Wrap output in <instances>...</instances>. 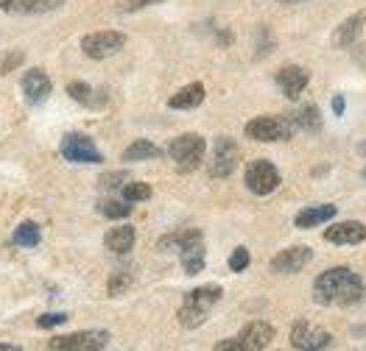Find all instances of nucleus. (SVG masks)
<instances>
[{"label": "nucleus", "instance_id": "obj_33", "mask_svg": "<svg viewBox=\"0 0 366 351\" xmlns=\"http://www.w3.org/2000/svg\"><path fill=\"white\" fill-rule=\"evenodd\" d=\"M154 3H166V0H121V9L137 11V9H146V6H154Z\"/></svg>", "mask_w": 366, "mask_h": 351}, {"label": "nucleus", "instance_id": "obj_34", "mask_svg": "<svg viewBox=\"0 0 366 351\" xmlns=\"http://www.w3.org/2000/svg\"><path fill=\"white\" fill-rule=\"evenodd\" d=\"M215 351H240V343H238V337H227V340L215 343Z\"/></svg>", "mask_w": 366, "mask_h": 351}, {"label": "nucleus", "instance_id": "obj_4", "mask_svg": "<svg viewBox=\"0 0 366 351\" xmlns=\"http://www.w3.org/2000/svg\"><path fill=\"white\" fill-rule=\"evenodd\" d=\"M294 123L291 117H277V115H263L246 123V137L255 142H277V140H291L294 137Z\"/></svg>", "mask_w": 366, "mask_h": 351}, {"label": "nucleus", "instance_id": "obj_39", "mask_svg": "<svg viewBox=\"0 0 366 351\" xmlns=\"http://www.w3.org/2000/svg\"><path fill=\"white\" fill-rule=\"evenodd\" d=\"M364 179H366V167H364Z\"/></svg>", "mask_w": 366, "mask_h": 351}, {"label": "nucleus", "instance_id": "obj_9", "mask_svg": "<svg viewBox=\"0 0 366 351\" xmlns=\"http://www.w3.org/2000/svg\"><path fill=\"white\" fill-rule=\"evenodd\" d=\"M62 157L76 164H101L103 154L96 148V142L87 134H65L62 140Z\"/></svg>", "mask_w": 366, "mask_h": 351}, {"label": "nucleus", "instance_id": "obj_12", "mask_svg": "<svg viewBox=\"0 0 366 351\" xmlns=\"http://www.w3.org/2000/svg\"><path fill=\"white\" fill-rule=\"evenodd\" d=\"M235 337L240 343V351H263L274 340V326L266 323V320H252Z\"/></svg>", "mask_w": 366, "mask_h": 351}, {"label": "nucleus", "instance_id": "obj_27", "mask_svg": "<svg viewBox=\"0 0 366 351\" xmlns=\"http://www.w3.org/2000/svg\"><path fill=\"white\" fill-rule=\"evenodd\" d=\"M132 282H134V273L129 268H123V271H115V273L109 276L106 290H109V295H121V293H126V290L132 288Z\"/></svg>", "mask_w": 366, "mask_h": 351}, {"label": "nucleus", "instance_id": "obj_29", "mask_svg": "<svg viewBox=\"0 0 366 351\" xmlns=\"http://www.w3.org/2000/svg\"><path fill=\"white\" fill-rule=\"evenodd\" d=\"M23 62H26V53L23 51H6V53H0V75L17 70Z\"/></svg>", "mask_w": 366, "mask_h": 351}, {"label": "nucleus", "instance_id": "obj_18", "mask_svg": "<svg viewBox=\"0 0 366 351\" xmlns=\"http://www.w3.org/2000/svg\"><path fill=\"white\" fill-rule=\"evenodd\" d=\"M333 218H335L333 204H316V206L300 209L297 218H294V226H297V229H313V226L327 224V221H333Z\"/></svg>", "mask_w": 366, "mask_h": 351}, {"label": "nucleus", "instance_id": "obj_37", "mask_svg": "<svg viewBox=\"0 0 366 351\" xmlns=\"http://www.w3.org/2000/svg\"><path fill=\"white\" fill-rule=\"evenodd\" d=\"M358 154H364L366 157V142H358Z\"/></svg>", "mask_w": 366, "mask_h": 351}, {"label": "nucleus", "instance_id": "obj_10", "mask_svg": "<svg viewBox=\"0 0 366 351\" xmlns=\"http://www.w3.org/2000/svg\"><path fill=\"white\" fill-rule=\"evenodd\" d=\"M333 343L330 332L322 326H313L310 320H297L291 329V346L300 351H325Z\"/></svg>", "mask_w": 366, "mask_h": 351}, {"label": "nucleus", "instance_id": "obj_25", "mask_svg": "<svg viewBox=\"0 0 366 351\" xmlns=\"http://www.w3.org/2000/svg\"><path fill=\"white\" fill-rule=\"evenodd\" d=\"M132 209L134 204H129V201H101L98 204V212L109 221H123L132 215Z\"/></svg>", "mask_w": 366, "mask_h": 351}, {"label": "nucleus", "instance_id": "obj_16", "mask_svg": "<svg viewBox=\"0 0 366 351\" xmlns=\"http://www.w3.org/2000/svg\"><path fill=\"white\" fill-rule=\"evenodd\" d=\"M51 90H54V87H51V78H48L45 70L34 67V70H29V73L23 75V93H26V100H29V103H42V100H48Z\"/></svg>", "mask_w": 366, "mask_h": 351}, {"label": "nucleus", "instance_id": "obj_28", "mask_svg": "<svg viewBox=\"0 0 366 351\" xmlns=\"http://www.w3.org/2000/svg\"><path fill=\"white\" fill-rule=\"evenodd\" d=\"M121 195H123V201H129V204L148 201V198H151V187L143 184V182H126V184L121 187Z\"/></svg>", "mask_w": 366, "mask_h": 351}, {"label": "nucleus", "instance_id": "obj_11", "mask_svg": "<svg viewBox=\"0 0 366 351\" xmlns=\"http://www.w3.org/2000/svg\"><path fill=\"white\" fill-rule=\"evenodd\" d=\"M310 84V73L302 64H285L277 73V87L288 100H297L305 93V87Z\"/></svg>", "mask_w": 366, "mask_h": 351}, {"label": "nucleus", "instance_id": "obj_31", "mask_svg": "<svg viewBox=\"0 0 366 351\" xmlns=\"http://www.w3.org/2000/svg\"><path fill=\"white\" fill-rule=\"evenodd\" d=\"M67 318H70V315H65V313H45V315L36 318V326H39V329H54V326H62Z\"/></svg>", "mask_w": 366, "mask_h": 351}, {"label": "nucleus", "instance_id": "obj_30", "mask_svg": "<svg viewBox=\"0 0 366 351\" xmlns=\"http://www.w3.org/2000/svg\"><path fill=\"white\" fill-rule=\"evenodd\" d=\"M249 262H252V256H249V248H243V246H238L230 256V271L233 273H243L246 268H249Z\"/></svg>", "mask_w": 366, "mask_h": 351}, {"label": "nucleus", "instance_id": "obj_2", "mask_svg": "<svg viewBox=\"0 0 366 351\" xmlns=\"http://www.w3.org/2000/svg\"><path fill=\"white\" fill-rule=\"evenodd\" d=\"M221 295H224V290L218 285H204V288H193L190 293H185V301L179 307V323L185 329L201 326L210 315V310L221 301Z\"/></svg>", "mask_w": 366, "mask_h": 351}, {"label": "nucleus", "instance_id": "obj_20", "mask_svg": "<svg viewBox=\"0 0 366 351\" xmlns=\"http://www.w3.org/2000/svg\"><path fill=\"white\" fill-rule=\"evenodd\" d=\"M134 229L132 226H115V229H109L106 231V237H103V246L112 251V254H129L134 248Z\"/></svg>", "mask_w": 366, "mask_h": 351}, {"label": "nucleus", "instance_id": "obj_3", "mask_svg": "<svg viewBox=\"0 0 366 351\" xmlns=\"http://www.w3.org/2000/svg\"><path fill=\"white\" fill-rule=\"evenodd\" d=\"M204 151H207L204 137H201V134H193V131H190V134H179V137L171 140V145H168V157L173 159L179 173H193L201 164V159H204Z\"/></svg>", "mask_w": 366, "mask_h": 351}, {"label": "nucleus", "instance_id": "obj_38", "mask_svg": "<svg viewBox=\"0 0 366 351\" xmlns=\"http://www.w3.org/2000/svg\"><path fill=\"white\" fill-rule=\"evenodd\" d=\"M280 3H285V6H288V3H305V0H280Z\"/></svg>", "mask_w": 366, "mask_h": 351}, {"label": "nucleus", "instance_id": "obj_15", "mask_svg": "<svg viewBox=\"0 0 366 351\" xmlns=\"http://www.w3.org/2000/svg\"><path fill=\"white\" fill-rule=\"evenodd\" d=\"M364 26H366V9H361V11H355L352 17H347L333 31V39H330L333 48H350V45H355L361 31H364Z\"/></svg>", "mask_w": 366, "mask_h": 351}, {"label": "nucleus", "instance_id": "obj_21", "mask_svg": "<svg viewBox=\"0 0 366 351\" xmlns=\"http://www.w3.org/2000/svg\"><path fill=\"white\" fill-rule=\"evenodd\" d=\"M201 100H204V84L193 81V84L182 87L176 95L168 98V106L171 109H196V106H201Z\"/></svg>", "mask_w": 366, "mask_h": 351}, {"label": "nucleus", "instance_id": "obj_22", "mask_svg": "<svg viewBox=\"0 0 366 351\" xmlns=\"http://www.w3.org/2000/svg\"><path fill=\"white\" fill-rule=\"evenodd\" d=\"M291 123H294V128H302V131H319V128H322V115H319V106L307 103V106L297 109V112L291 115Z\"/></svg>", "mask_w": 366, "mask_h": 351}, {"label": "nucleus", "instance_id": "obj_26", "mask_svg": "<svg viewBox=\"0 0 366 351\" xmlns=\"http://www.w3.org/2000/svg\"><path fill=\"white\" fill-rule=\"evenodd\" d=\"M96 90L90 87V84H84V81H70L67 84V95L73 98V100H78V103H87V106H98L101 100L93 95Z\"/></svg>", "mask_w": 366, "mask_h": 351}, {"label": "nucleus", "instance_id": "obj_19", "mask_svg": "<svg viewBox=\"0 0 366 351\" xmlns=\"http://www.w3.org/2000/svg\"><path fill=\"white\" fill-rule=\"evenodd\" d=\"M179 259H182V268H185L188 276L201 273V271H204V243H201V237L185 243V246L179 248Z\"/></svg>", "mask_w": 366, "mask_h": 351}, {"label": "nucleus", "instance_id": "obj_5", "mask_svg": "<svg viewBox=\"0 0 366 351\" xmlns=\"http://www.w3.org/2000/svg\"><path fill=\"white\" fill-rule=\"evenodd\" d=\"M106 346H109V332L106 329H84V332L54 337L48 343L51 351H103Z\"/></svg>", "mask_w": 366, "mask_h": 351}, {"label": "nucleus", "instance_id": "obj_8", "mask_svg": "<svg viewBox=\"0 0 366 351\" xmlns=\"http://www.w3.org/2000/svg\"><path fill=\"white\" fill-rule=\"evenodd\" d=\"M238 162H240V151H238V142H235L233 137L221 134V137L215 140V145H213V159H210V176H213V179H227V176H233L235 167H238Z\"/></svg>", "mask_w": 366, "mask_h": 351}, {"label": "nucleus", "instance_id": "obj_1", "mask_svg": "<svg viewBox=\"0 0 366 351\" xmlns=\"http://www.w3.org/2000/svg\"><path fill=\"white\" fill-rule=\"evenodd\" d=\"M313 298L325 307H352V304H361L366 301V285L364 279L347 268V265H335V268H327L325 273L316 276L313 282Z\"/></svg>", "mask_w": 366, "mask_h": 351}, {"label": "nucleus", "instance_id": "obj_35", "mask_svg": "<svg viewBox=\"0 0 366 351\" xmlns=\"http://www.w3.org/2000/svg\"><path fill=\"white\" fill-rule=\"evenodd\" d=\"M344 106H347V100H344V95H335V98H333V112L338 115V117L344 115Z\"/></svg>", "mask_w": 366, "mask_h": 351}, {"label": "nucleus", "instance_id": "obj_6", "mask_svg": "<svg viewBox=\"0 0 366 351\" xmlns=\"http://www.w3.org/2000/svg\"><path fill=\"white\" fill-rule=\"evenodd\" d=\"M123 45H126V33H121V31H93L81 39L84 56H87V59H96V62L115 56Z\"/></svg>", "mask_w": 366, "mask_h": 351}, {"label": "nucleus", "instance_id": "obj_32", "mask_svg": "<svg viewBox=\"0 0 366 351\" xmlns=\"http://www.w3.org/2000/svg\"><path fill=\"white\" fill-rule=\"evenodd\" d=\"M123 182H129L126 173H106V176L101 179V187H103V190H121Z\"/></svg>", "mask_w": 366, "mask_h": 351}, {"label": "nucleus", "instance_id": "obj_36", "mask_svg": "<svg viewBox=\"0 0 366 351\" xmlns=\"http://www.w3.org/2000/svg\"><path fill=\"white\" fill-rule=\"evenodd\" d=\"M0 351H20V346H14V343H0Z\"/></svg>", "mask_w": 366, "mask_h": 351}, {"label": "nucleus", "instance_id": "obj_17", "mask_svg": "<svg viewBox=\"0 0 366 351\" xmlns=\"http://www.w3.org/2000/svg\"><path fill=\"white\" fill-rule=\"evenodd\" d=\"M67 0H0V11L9 14H45L62 9Z\"/></svg>", "mask_w": 366, "mask_h": 351}, {"label": "nucleus", "instance_id": "obj_14", "mask_svg": "<svg viewBox=\"0 0 366 351\" xmlns=\"http://www.w3.org/2000/svg\"><path fill=\"white\" fill-rule=\"evenodd\" d=\"M325 240L333 246H358V243H366V226L358 221H341L325 229Z\"/></svg>", "mask_w": 366, "mask_h": 351}, {"label": "nucleus", "instance_id": "obj_7", "mask_svg": "<svg viewBox=\"0 0 366 351\" xmlns=\"http://www.w3.org/2000/svg\"><path fill=\"white\" fill-rule=\"evenodd\" d=\"M249 192L255 195H271V192L280 187V170L266 159H255L246 164V176H243Z\"/></svg>", "mask_w": 366, "mask_h": 351}, {"label": "nucleus", "instance_id": "obj_24", "mask_svg": "<svg viewBox=\"0 0 366 351\" xmlns=\"http://www.w3.org/2000/svg\"><path fill=\"white\" fill-rule=\"evenodd\" d=\"M39 240H42V231H39V226L31 224V221L20 224L14 229V234H11V243L20 246V248H34V246H39Z\"/></svg>", "mask_w": 366, "mask_h": 351}, {"label": "nucleus", "instance_id": "obj_13", "mask_svg": "<svg viewBox=\"0 0 366 351\" xmlns=\"http://www.w3.org/2000/svg\"><path fill=\"white\" fill-rule=\"evenodd\" d=\"M310 259H313V248L310 246H291V248L280 251L271 259V271L274 273H300Z\"/></svg>", "mask_w": 366, "mask_h": 351}, {"label": "nucleus", "instance_id": "obj_23", "mask_svg": "<svg viewBox=\"0 0 366 351\" xmlns=\"http://www.w3.org/2000/svg\"><path fill=\"white\" fill-rule=\"evenodd\" d=\"M160 157H163V151L154 142H148V140H137V142H132L123 151V162H146V159H160Z\"/></svg>", "mask_w": 366, "mask_h": 351}]
</instances>
